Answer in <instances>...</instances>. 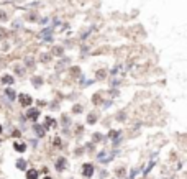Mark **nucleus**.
Instances as JSON below:
<instances>
[{"mask_svg":"<svg viewBox=\"0 0 187 179\" xmlns=\"http://www.w3.org/2000/svg\"><path fill=\"white\" fill-rule=\"evenodd\" d=\"M112 158H113V153H108V151H102V153H99L97 154V159L100 161V163H110L112 161Z\"/></svg>","mask_w":187,"mask_h":179,"instance_id":"1","label":"nucleus"},{"mask_svg":"<svg viewBox=\"0 0 187 179\" xmlns=\"http://www.w3.org/2000/svg\"><path fill=\"white\" fill-rule=\"evenodd\" d=\"M82 174H84V178H90L92 174H94V166L90 163H86L82 166Z\"/></svg>","mask_w":187,"mask_h":179,"instance_id":"2","label":"nucleus"},{"mask_svg":"<svg viewBox=\"0 0 187 179\" xmlns=\"http://www.w3.org/2000/svg\"><path fill=\"white\" fill-rule=\"evenodd\" d=\"M33 132H35V135L38 136V138H43V136L46 135V128L43 127V125H38V123H36L35 127H33Z\"/></svg>","mask_w":187,"mask_h":179,"instance_id":"3","label":"nucleus"},{"mask_svg":"<svg viewBox=\"0 0 187 179\" xmlns=\"http://www.w3.org/2000/svg\"><path fill=\"white\" fill-rule=\"evenodd\" d=\"M18 100H20V104L23 105V107H30L31 102H33L31 97H30V95H26V94H21L20 97H18Z\"/></svg>","mask_w":187,"mask_h":179,"instance_id":"4","label":"nucleus"},{"mask_svg":"<svg viewBox=\"0 0 187 179\" xmlns=\"http://www.w3.org/2000/svg\"><path fill=\"white\" fill-rule=\"evenodd\" d=\"M38 117H40V110H38V108H30V110H28V118H30L31 122H36Z\"/></svg>","mask_w":187,"mask_h":179,"instance_id":"5","label":"nucleus"},{"mask_svg":"<svg viewBox=\"0 0 187 179\" xmlns=\"http://www.w3.org/2000/svg\"><path fill=\"white\" fill-rule=\"evenodd\" d=\"M64 168H66V159L59 158L58 161H56V169H58V171H62Z\"/></svg>","mask_w":187,"mask_h":179,"instance_id":"6","label":"nucleus"},{"mask_svg":"<svg viewBox=\"0 0 187 179\" xmlns=\"http://www.w3.org/2000/svg\"><path fill=\"white\" fill-rule=\"evenodd\" d=\"M2 82L10 86V84H13V82H15V79H13L12 76H8V74H3V76H2Z\"/></svg>","mask_w":187,"mask_h":179,"instance_id":"7","label":"nucleus"},{"mask_svg":"<svg viewBox=\"0 0 187 179\" xmlns=\"http://www.w3.org/2000/svg\"><path fill=\"white\" fill-rule=\"evenodd\" d=\"M26 179H38V171L36 169H30L26 173Z\"/></svg>","mask_w":187,"mask_h":179,"instance_id":"8","label":"nucleus"},{"mask_svg":"<svg viewBox=\"0 0 187 179\" xmlns=\"http://www.w3.org/2000/svg\"><path fill=\"white\" fill-rule=\"evenodd\" d=\"M16 168L18 169H26V161L25 159H16Z\"/></svg>","mask_w":187,"mask_h":179,"instance_id":"9","label":"nucleus"},{"mask_svg":"<svg viewBox=\"0 0 187 179\" xmlns=\"http://www.w3.org/2000/svg\"><path fill=\"white\" fill-rule=\"evenodd\" d=\"M41 36H43L46 41H51V30H49V28H46L45 33H41Z\"/></svg>","mask_w":187,"mask_h":179,"instance_id":"10","label":"nucleus"},{"mask_svg":"<svg viewBox=\"0 0 187 179\" xmlns=\"http://www.w3.org/2000/svg\"><path fill=\"white\" fill-rule=\"evenodd\" d=\"M15 150L18 151V153H23V151L26 150V145H23V143H18V145H16V143H15Z\"/></svg>","mask_w":187,"mask_h":179,"instance_id":"11","label":"nucleus"},{"mask_svg":"<svg viewBox=\"0 0 187 179\" xmlns=\"http://www.w3.org/2000/svg\"><path fill=\"white\" fill-rule=\"evenodd\" d=\"M95 120H97V115H95V113H89L87 122H89V123H95Z\"/></svg>","mask_w":187,"mask_h":179,"instance_id":"12","label":"nucleus"},{"mask_svg":"<svg viewBox=\"0 0 187 179\" xmlns=\"http://www.w3.org/2000/svg\"><path fill=\"white\" fill-rule=\"evenodd\" d=\"M33 86H35V87L41 86V77H35V79H33Z\"/></svg>","mask_w":187,"mask_h":179,"instance_id":"13","label":"nucleus"},{"mask_svg":"<svg viewBox=\"0 0 187 179\" xmlns=\"http://www.w3.org/2000/svg\"><path fill=\"white\" fill-rule=\"evenodd\" d=\"M5 94L8 95V99H10V100H13V99H15V92H13V91H10V89H8Z\"/></svg>","mask_w":187,"mask_h":179,"instance_id":"14","label":"nucleus"},{"mask_svg":"<svg viewBox=\"0 0 187 179\" xmlns=\"http://www.w3.org/2000/svg\"><path fill=\"white\" fill-rule=\"evenodd\" d=\"M15 71L18 72V76H23V74H25V71H23V67H20V66H18V67H15Z\"/></svg>","mask_w":187,"mask_h":179,"instance_id":"15","label":"nucleus"},{"mask_svg":"<svg viewBox=\"0 0 187 179\" xmlns=\"http://www.w3.org/2000/svg\"><path fill=\"white\" fill-rule=\"evenodd\" d=\"M105 74H107L105 71H99V72H97V74H95V76L99 77V79H102V77H105Z\"/></svg>","mask_w":187,"mask_h":179,"instance_id":"16","label":"nucleus"},{"mask_svg":"<svg viewBox=\"0 0 187 179\" xmlns=\"http://www.w3.org/2000/svg\"><path fill=\"white\" fill-rule=\"evenodd\" d=\"M41 61L48 62V61H49V54H43V56H41Z\"/></svg>","mask_w":187,"mask_h":179,"instance_id":"17","label":"nucleus"},{"mask_svg":"<svg viewBox=\"0 0 187 179\" xmlns=\"http://www.w3.org/2000/svg\"><path fill=\"white\" fill-rule=\"evenodd\" d=\"M25 62H26V66H33V59H31V58H26Z\"/></svg>","mask_w":187,"mask_h":179,"instance_id":"18","label":"nucleus"},{"mask_svg":"<svg viewBox=\"0 0 187 179\" xmlns=\"http://www.w3.org/2000/svg\"><path fill=\"white\" fill-rule=\"evenodd\" d=\"M54 54H62V48H54Z\"/></svg>","mask_w":187,"mask_h":179,"instance_id":"19","label":"nucleus"},{"mask_svg":"<svg viewBox=\"0 0 187 179\" xmlns=\"http://www.w3.org/2000/svg\"><path fill=\"white\" fill-rule=\"evenodd\" d=\"M92 100H94V104H100V97H99V95H94Z\"/></svg>","mask_w":187,"mask_h":179,"instance_id":"20","label":"nucleus"},{"mask_svg":"<svg viewBox=\"0 0 187 179\" xmlns=\"http://www.w3.org/2000/svg\"><path fill=\"white\" fill-rule=\"evenodd\" d=\"M0 20H7V15H5V12H0Z\"/></svg>","mask_w":187,"mask_h":179,"instance_id":"21","label":"nucleus"},{"mask_svg":"<svg viewBox=\"0 0 187 179\" xmlns=\"http://www.w3.org/2000/svg\"><path fill=\"white\" fill-rule=\"evenodd\" d=\"M74 112H76V113L82 112V107H81V105H76V107H74Z\"/></svg>","mask_w":187,"mask_h":179,"instance_id":"22","label":"nucleus"},{"mask_svg":"<svg viewBox=\"0 0 187 179\" xmlns=\"http://www.w3.org/2000/svg\"><path fill=\"white\" fill-rule=\"evenodd\" d=\"M138 171H140V169H133V171H132V174H130V178H135V176L138 174Z\"/></svg>","mask_w":187,"mask_h":179,"instance_id":"23","label":"nucleus"},{"mask_svg":"<svg viewBox=\"0 0 187 179\" xmlns=\"http://www.w3.org/2000/svg\"><path fill=\"white\" fill-rule=\"evenodd\" d=\"M99 140H100V133H95L94 135V141H99Z\"/></svg>","mask_w":187,"mask_h":179,"instance_id":"24","label":"nucleus"},{"mask_svg":"<svg viewBox=\"0 0 187 179\" xmlns=\"http://www.w3.org/2000/svg\"><path fill=\"white\" fill-rule=\"evenodd\" d=\"M54 125V120H51V118H48V127H53Z\"/></svg>","mask_w":187,"mask_h":179,"instance_id":"25","label":"nucleus"},{"mask_svg":"<svg viewBox=\"0 0 187 179\" xmlns=\"http://www.w3.org/2000/svg\"><path fill=\"white\" fill-rule=\"evenodd\" d=\"M54 145H58V146H59V145H61V140H59V138H54Z\"/></svg>","mask_w":187,"mask_h":179,"instance_id":"26","label":"nucleus"},{"mask_svg":"<svg viewBox=\"0 0 187 179\" xmlns=\"http://www.w3.org/2000/svg\"><path fill=\"white\" fill-rule=\"evenodd\" d=\"M13 136H16V138H18V136H20V132H18V130H15V132H13Z\"/></svg>","mask_w":187,"mask_h":179,"instance_id":"27","label":"nucleus"},{"mask_svg":"<svg viewBox=\"0 0 187 179\" xmlns=\"http://www.w3.org/2000/svg\"><path fill=\"white\" fill-rule=\"evenodd\" d=\"M0 133H2V125H0Z\"/></svg>","mask_w":187,"mask_h":179,"instance_id":"28","label":"nucleus"},{"mask_svg":"<svg viewBox=\"0 0 187 179\" xmlns=\"http://www.w3.org/2000/svg\"><path fill=\"white\" fill-rule=\"evenodd\" d=\"M45 179H51V178H45Z\"/></svg>","mask_w":187,"mask_h":179,"instance_id":"29","label":"nucleus"}]
</instances>
